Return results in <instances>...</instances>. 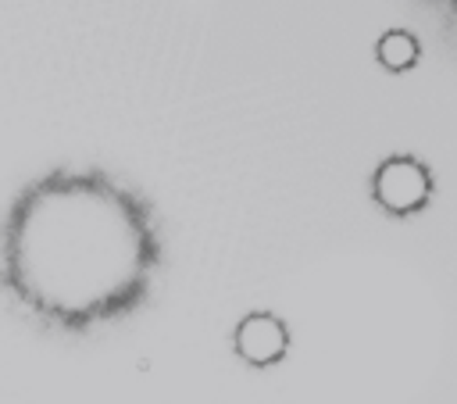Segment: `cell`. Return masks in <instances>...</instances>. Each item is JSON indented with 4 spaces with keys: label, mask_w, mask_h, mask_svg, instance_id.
<instances>
[{
    "label": "cell",
    "mask_w": 457,
    "mask_h": 404,
    "mask_svg": "<svg viewBox=\"0 0 457 404\" xmlns=\"http://www.w3.org/2000/svg\"><path fill=\"white\" fill-rule=\"evenodd\" d=\"M157 261L146 200L104 168H46L18 186L0 218V290L46 329L89 332L125 318Z\"/></svg>",
    "instance_id": "cell-1"
},
{
    "label": "cell",
    "mask_w": 457,
    "mask_h": 404,
    "mask_svg": "<svg viewBox=\"0 0 457 404\" xmlns=\"http://www.w3.org/2000/svg\"><path fill=\"white\" fill-rule=\"evenodd\" d=\"M428 189H432L428 168L418 164L414 157H393L375 175V200L393 215H411V211L425 207Z\"/></svg>",
    "instance_id": "cell-2"
},
{
    "label": "cell",
    "mask_w": 457,
    "mask_h": 404,
    "mask_svg": "<svg viewBox=\"0 0 457 404\" xmlns=\"http://www.w3.org/2000/svg\"><path fill=\"white\" fill-rule=\"evenodd\" d=\"M239 350L253 365H271L286 354V329L268 315H253L239 329Z\"/></svg>",
    "instance_id": "cell-3"
},
{
    "label": "cell",
    "mask_w": 457,
    "mask_h": 404,
    "mask_svg": "<svg viewBox=\"0 0 457 404\" xmlns=\"http://www.w3.org/2000/svg\"><path fill=\"white\" fill-rule=\"evenodd\" d=\"M378 61L389 68V72H407L418 64V39L403 29H393L378 39Z\"/></svg>",
    "instance_id": "cell-4"
}]
</instances>
